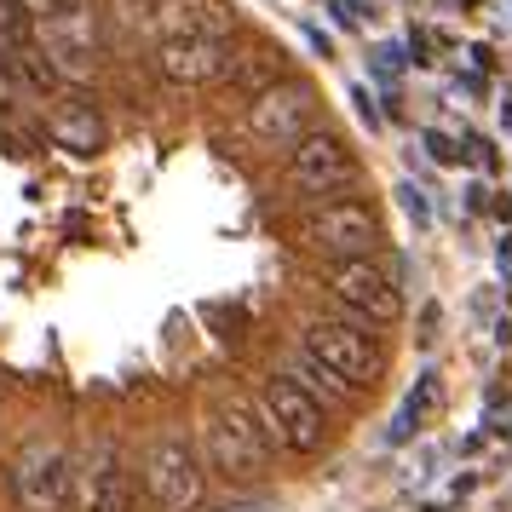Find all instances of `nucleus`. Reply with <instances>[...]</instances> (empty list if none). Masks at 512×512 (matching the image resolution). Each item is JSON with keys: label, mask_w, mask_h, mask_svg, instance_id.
<instances>
[{"label": "nucleus", "mask_w": 512, "mask_h": 512, "mask_svg": "<svg viewBox=\"0 0 512 512\" xmlns=\"http://www.w3.org/2000/svg\"><path fill=\"white\" fill-rule=\"evenodd\" d=\"M300 351H311L323 369H334L351 392L369 386L374 374H380V363H386L380 357V340L369 334V323H351V317H317V323H305Z\"/></svg>", "instance_id": "39448f33"}, {"label": "nucleus", "mask_w": 512, "mask_h": 512, "mask_svg": "<svg viewBox=\"0 0 512 512\" xmlns=\"http://www.w3.org/2000/svg\"><path fill=\"white\" fill-rule=\"evenodd\" d=\"M150 29L162 41H225L236 29V12L225 0H162Z\"/></svg>", "instance_id": "ddd939ff"}, {"label": "nucleus", "mask_w": 512, "mask_h": 512, "mask_svg": "<svg viewBox=\"0 0 512 512\" xmlns=\"http://www.w3.org/2000/svg\"><path fill=\"white\" fill-rule=\"evenodd\" d=\"M334 12H340V24H363L369 18V0H328Z\"/></svg>", "instance_id": "412c9836"}, {"label": "nucleus", "mask_w": 512, "mask_h": 512, "mask_svg": "<svg viewBox=\"0 0 512 512\" xmlns=\"http://www.w3.org/2000/svg\"><path fill=\"white\" fill-rule=\"evenodd\" d=\"M47 127H52V139L64 144L70 156H98V150H104V121H98L87 104H75V110H58Z\"/></svg>", "instance_id": "4468645a"}, {"label": "nucleus", "mask_w": 512, "mask_h": 512, "mask_svg": "<svg viewBox=\"0 0 512 512\" xmlns=\"http://www.w3.org/2000/svg\"><path fill=\"white\" fill-rule=\"evenodd\" d=\"M139 472H144V495H150L162 512H196L202 507L208 461H202V449H196L190 432H179V426L156 432V438L144 443Z\"/></svg>", "instance_id": "f257e3e1"}, {"label": "nucleus", "mask_w": 512, "mask_h": 512, "mask_svg": "<svg viewBox=\"0 0 512 512\" xmlns=\"http://www.w3.org/2000/svg\"><path fill=\"white\" fill-rule=\"evenodd\" d=\"M35 35H41V52H47L58 87H87L98 70L93 52V24L87 12H52V18H35Z\"/></svg>", "instance_id": "9d476101"}, {"label": "nucleus", "mask_w": 512, "mask_h": 512, "mask_svg": "<svg viewBox=\"0 0 512 512\" xmlns=\"http://www.w3.org/2000/svg\"><path fill=\"white\" fill-rule=\"evenodd\" d=\"M248 133L265 150H294L305 133H317V93L305 81H294V75H282L277 87L248 98Z\"/></svg>", "instance_id": "423d86ee"}, {"label": "nucleus", "mask_w": 512, "mask_h": 512, "mask_svg": "<svg viewBox=\"0 0 512 512\" xmlns=\"http://www.w3.org/2000/svg\"><path fill=\"white\" fill-rule=\"evenodd\" d=\"M58 12H87V0H52Z\"/></svg>", "instance_id": "b1692460"}, {"label": "nucleus", "mask_w": 512, "mask_h": 512, "mask_svg": "<svg viewBox=\"0 0 512 512\" xmlns=\"http://www.w3.org/2000/svg\"><path fill=\"white\" fill-rule=\"evenodd\" d=\"M397 202H403V213H409L415 225H426V219H432V213H426V196H420L415 185H397Z\"/></svg>", "instance_id": "aec40b11"}, {"label": "nucleus", "mask_w": 512, "mask_h": 512, "mask_svg": "<svg viewBox=\"0 0 512 512\" xmlns=\"http://www.w3.org/2000/svg\"><path fill=\"white\" fill-rule=\"evenodd\" d=\"M351 98H357V116L369 121V127H380V116H374V104H369V93H363V87H357V93H351Z\"/></svg>", "instance_id": "5701e85b"}, {"label": "nucleus", "mask_w": 512, "mask_h": 512, "mask_svg": "<svg viewBox=\"0 0 512 512\" xmlns=\"http://www.w3.org/2000/svg\"><path fill=\"white\" fill-rule=\"evenodd\" d=\"M75 489V461L52 438H29L12 461V501L18 512H64Z\"/></svg>", "instance_id": "6e6552de"}, {"label": "nucleus", "mask_w": 512, "mask_h": 512, "mask_svg": "<svg viewBox=\"0 0 512 512\" xmlns=\"http://www.w3.org/2000/svg\"><path fill=\"white\" fill-rule=\"evenodd\" d=\"M328 294L334 305L346 311L351 323H397V311H403V294H397L392 271L380 265V259H340V265H328Z\"/></svg>", "instance_id": "0eeeda50"}, {"label": "nucleus", "mask_w": 512, "mask_h": 512, "mask_svg": "<svg viewBox=\"0 0 512 512\" xmlns=\"http://www.w3.org/2000/svg\"><path fill=\"white\" fill-rule=\"evenodd\" d=\"M202 449H208V466L219 472V478H231V484H254V478H265V466H271V438L259 432L254 420V403H219L208 415V426H202Z\"/></svg>", "instance_id": "7ed1b4c3"}, {"label": "nucleus", "mask_w": 512, "mask_h": 512, "mask_svg": "<svg viewBox=\"0 0 512 512\" xmlns=\"http://www.w3.org/2000/svg\"><path fill=\"white\" fill-rule=\"evenodd\" d=\"M438 397H443V386H438V374H420L415 380V392L403 397V409H397V420H392V432H386V443H409L420 432V420L438 409Z\"/></svg>", "instance_id": "dca6fc26"}, {"label": "nucleus", "mask_w": 512, "mask_h": 512, "mask_svg": "<svg viewBox=\"0 0 512 512\" xmlns=\"http://www.w3.org/2000/svg\"><path fill=\"white\" fill-rule=\"evenodd\" d=\"M282 374H288V380H294V386H300L305 397H317L323 409H328V403H346V397H351L346 380H340L334 369H323V363H317L311 351H294V363H288Z\"/></svg>", "instance_id": "2eb2a0df"}, {"label": "nucleus", "mask_w": 512, "mask_h": 512, "mask_svg": "<svg viewBox=\"0 0 512 512\" xmlns=\"http://www.w3.org/2000/svg\"><path fill=\"white\" fill-rule=\"evenodd\" d=\"M18 93H24V87H18V75H12V52H6V41H0V110H12Z\"/></svg>", "instance_id": "6ab92c4d"}, {"label": "nucleus", "mask_w": 512, "mask_h": 512, "mask_svg": "<svg viewBox=\"0 0 512 512\" xmlns=\"http://www.w3.org/2000/svg\"><path fill=\"white\" fill-rule=\"evenodd\" d=\"M156 6H162V0H110V18H116L121 29H150L156 24Z\"/></svg>", "instance_id": "a211bd4d"}, {"label": "nucleus", "mask_w": 512, "mask_h": 512, "mask_svg": "<svg viewBox=\"0 0 512 512\" xmlns=\"http://www.w3.org/2000/svg\"><path fill=\"white\" fill-rule=\"evenodd\" d=\"M305 248L323 259H374L380 248V219H374L369 202H357V196H334V202H317V208L305 213Z\"/></svg>", "instance_id": "20e7f679"}, {"label": "nucleus", "mask_w": 512, "mask_h": 512, "mask_svg": "<svg viewBox=\"0 0 512 512\" xmlns=\"http://www.w3.org/2000/svg\"><path fill=\"white\" fill-rule=\"evenodd\" d=\"M357 179V156H351V144L340 133H305L294 150H288V185L311 196V202H334V190H346Z\"/></svg>", "instance_id": "1a4fd4ad"}, {"label": "nucleus", "mask_w": 512, "mask_h": 512, "mask_svg": "<svg viewBox=\"0 0 512 512\" xmlns=\"http://www.w3.org/2000/svg\"><path fill=\"white\" fill-rule=\"evenodd\" d=\"M75 512H133V472L110 443H93L87 461L75 466V489H70Z\"/></svg>", "instance_id": "9b49d317"}, {"label": "nucleus", "mask_w": 512, "mask_h": 512, "mask_svg": "<svg viewBox=\"0 0 512 512\" xmlns=\"http://www.w3.org/2000/svg\"><path fill=\"white\" fill-rule=\"evenodd\" d=\"M426 150H432L438 162H455V156H461V150H455V144L443 139V133H426Z\"/></svg>", "instance_id": "4be33fe9"}, {"label": "nucleus", "mask_w": 512, "mask_h": 512, "mask_svg": "<svg viewBox=\"0 0 512 512\" xmlns=\"http://www.w3.org/2000/svg\"><path fill=\"white\" fill-rule=\"evenodd\" d=\"M254 420H259V432L271 438V449H282V455H317L328 438V409L317 397H305L288 374L259 380Z\"/></svg>", "instance_id": "f03ea898"}, {"label": "nucleus", "mask_w": 512, "mask_h": 512, "mask_svg": "<svg viewBox=\"0 0 512 512\" xmlns=\"http://www.w3.org/2000/svg\"><path fill=\"white\" fill-rule=\"evenodd\" d=\"M231 41H162L156 47V75L167 87H213L231 75Z\"/></svg>", "instance_id": "f8f14e48"}, {"label": "nucleus", "mask_w": 512, "mask_h": 512, "mask_svg": "<svg viewBox=\"0 0 512 512\" xmlns=\"http://www.w3.org/2000/svg\"><path fill=\"white\" fill-rule=\"evenodd\" d=\"M225 81H231V87H236L242 98H259L265 87H277V81H282V52L259 47V52H248V58H236Z\"/></svg>", "instance_id": "f3484780"}]
</instances>
